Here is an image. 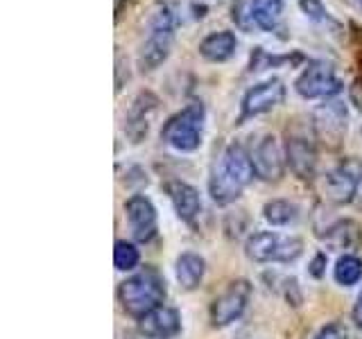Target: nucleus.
<instances>
[{
    "instance_id": "nucleus-16",
    "label": "nucleus",
    "mask_w": 362,
    "mask_h": 339,
    "mask_svg": "<svg viewBox=\"0 0 362 339\" xmlns=\"http://www.w3.org/2000/svg\"><path fill=\"white\" fill-rule=\"evenodd\" d=\"M168 195L173 199V206L177 210V215L184 222H192L197 218V213L202 208V199H199V192L184 184V181H170L168 184Z\"/></svg>"
},
{
    "instance_id": "nucleus-1",
    "label": "nucleus",
    "mask_w": 362,
    "mask_h": 339,
    "mask_svg": "<svg viewBox=\"0 0 362 339\" xmlns=\"http://www.w3.org/2000/svg\"><path fill=\"white\" fill-rule=\"evenodd\" d=\"M254 163L252 156L247 154L243 145L231 143L224 150L220 165L213 167V174L209 181L211 197L218 203H231L240 197L243 188L254 179Z\"/></svg>"
},
{
    "instance_id": "nucleus-28",
    "label": "nucleus",
    "mask_w": 362,
    "mask_h": 339,
    "mask_svg": "<svg viewBox=\"0 0 362 339\" xmlns=\"http://www.w3.org/2000/svg\"><path fill=\"white\" fill-rule=\"evenodd\" d=\"M358 5H360V7H362V0H358Z\"/></svg>"
},
{
    "instance_id": "nucleus-8",
    "label": "nucleus",
    "mask_w": 362,
    "mask_h": 339,
    "mask_svg": "<svg viewBox=\"0 0 362 339\" xmlns=\"http://www.w3.org/2000/svg\"><path fill=\"white\" fill-rule=\"evenodd\" d=\"M249 297H252V285L247 280L231 282L211 305L213 326H229L231 321H235L245 312Z\"/></svg>"
},
{
    "instance_id": "nucleus-22",
    "label": "nucleus",
    "mask_w": 362,
    "mask_h": 339,
    "mask_svg": "<svg viewBox=\"0 0 362 339\" xmlns=\"http://www.w3.org/2000/svg\"><path fill=\"white\" fill-rule=\"evenodd\" d=\"M362 278V263L356 256H344L335 265V280L339 285H356Z\"/></svg>"
},
{
    "instance_id": "nucleus-26",
    "label": "nucleus",
    "mask_w": 362,
    "mask_h": 339,
    "mask_svg": "<svg viewBox=\"0 0 362 339\" xmlns=\"http://www.w3.org/2000/svg\"><path fill=\"white\" fill-rule=\"evenodd\" d=\"M322 265H326V256H317L315 260H313V265H310V274L313 276H317V278H320L322 276Z\"/></svg>"
},
{
    "instance_id": "nucleus-12",
    "label": "nucleus",
    "mask_w": 362,
    "mask_h": 339,
    "mask_svg": "<svg viewBox=\"0 0 362 339\" xmlns=\"http://www.w3.org/2000/svg\"><path fill=\"white\" fill-rule=\"evenodd\" d=\"M254 172L263 181H279L283 177V154L274 136H265L263 141L256 145L252 154Z\"/></svg>"
},
{
    "instance_id": "nucleus-11",
    "label": "nucleus",
    "mask_w": 362,
    "mask_h": 339,
    "mask_svg": "<svg viewBox=\"0 0 362 339\" xmlns=\"http://www.w3.org/2000/svg\"><path fill=\"white\" fill-rule=\"evenodd\" d=\"M124 210H127L129 229L136 240L139 242L152 240L156 233V208L152 206V201L143 195H134L124 203Z\"/></svg>"
},
{
    "instance_id": "nucleus-23",
    "label": "nucleus",
    "mask_w": 362,
    "mask_h": 339,
    "mask_svg": "<svg viewBox=\"0 0 362 339\" xmlns=\"http://www.w3.org/2000/svg\"><path fill=\"white\" fill-rule=\"evenodd\" d=\"M139 249H136L132 242L127 240H118L116 242V249H113V263H116V269L120 271H129L139 265Z\"/></svg>"
},
{
    "instance_id": "nucleus-6",
    "label": "nucleus",
    "mask_w": 362,
    "mask_h": 339,
    "mask_svg": "<svg viewBox=\"0 0 362 339\" xmlns=\"http://www.w3.org/2000/svg\"><path fill=\"white\" fill-rule=\"evenodd\" d=\"M297 93L305 100H317V97H333L342 90V82L337 79L333 66L328 61L315 59L308 61L303 68V73L294 82Z\"/></svg>"
},
{
    "instance_id": "nucleus-15",
    "label": "nucleus",
    "mask_w": 362,
    "mask_h": 339,
    "mask_svg": "<svg viewBox=\"0 0 362 339\" xmlns=\"http://www.w3.org/2000/svg\"><path fill=\"white\" fill-rule=\"evenodd\" d=\"M154 109H156V100L150 93H141L134 100V105L127 113V124H124V131H127L132 143H141L143 136H147Z\"/></svg>"
},
{
    "instance_id": "nucleus-3",
    "label": "nucleus",
    "mask_w": 362,
    "mask_h": 339,
    "mask_svg": "<svg viewBox=\"0 0 362 339\" xmlns=\"http://www.w3.org/2000/svg\"><path fill=\"white\" fill-rule=\"evenodd\" d=\"M173 41H175V16L165 5H158L152 11L150 18V34L143 41L141 50H139V66L141 71H156L161 66L170 50H173Z\"/></svg>"
},
{
    "instance_id": "nucleus-9",
    "label": "nucleus",
    "mask_w": 362,
    "mask_h": 339,
    "mask_svg": "<svg viewBox=\"0 0 362 339\" xmlns=\"http://www.w3.org/2000/svg\"><path fill=\"white\" fill-rule=\"evenodd\" d=\"M360 177H362L360 163H356V161L339 163L337 167H333L331 172L326 174V181H324L326 197L335 203H349L358 190Z\"/></svg>"
},
{
    "instance_id": "nucleus-24",
    "label": "nucleus",
    "mask_w": 362,
    "mask_h": 339,
    "mask_svg": "<svg viewBox=\"0 0 362 339\" xmlns=\"http://www.w3.org/2000/svg\"><path fill=\"white\" fill-rule=\"evenodd\" d=\"M299 7H301V11H303L308 20L322 23V25H335L337 28V23L331 18L328 9L322 5V0H299Z\"/></svg>"
},
{
    "instance_id": "nucleus-21",
    "label": "nucleus",
    "mask_w": 362,
    "mask_h": 339,
    "mask_svg": "<svg viewBox=\"0 0 362 339\" xmlns=\"http://www.w3.org/2000/svg\"><path fill=\"white\" fill-rule=\"evenodd\" d=\"M263 213H265V220H267L269 224H274V226H286V224H290V222L297 220V213H299V210H297V206H294V203H290V201H286V199H274V201L265 203Z\"/></svg>"
},
{
    "instance_id": "nucleus-27",
    "label": "nucleus",
    "mask_w": 362,
    "mask_h": 339,
    "mask_svg": "<svg viewBox=\"0 0 362 339\" xmlns=\"http://www.w3.org/2000/svg\"><path fill=\"white\" fill-rule=\"evenodd\" d=\"M354 321L362 328V292L358 294V301H356V308H354Z\"/></svg>"
},
{
    "instance_id": "nucleus-18",
    "label": "nucleus",
    "mask_w": 362,
    "mask_h": 339,
    "mask_svg": "<svg viewBox=\"0 0 362 339\" xmlns=\"http://www.w3.org/2000/svg\"><path fill=\"white\" fill-rule=\"evenodd\" d=\"M283 16V0H252L249 3V18L263 32H274Z\"/></svg>"
},
{
    "instance_id": "nucleus-10",
    "label": "nucleus",
    "mask_w": 362,
    "mask_h": 339,
    "mask_svg": "<svg viewBox=\"0 0 362 339\" xmlns=\"http://www.w3.org/2000/svg\"><path fill=\"white\" fill-rule=\"evenodd\" d=\"M283 97H286V86H283V82L276 77L252 86L243 97V120L272 111L281 105Z\"/></svg>"
},
{
    "instance_id": "nucleus-7",
    "label": "nucleus",
    "mask_w": 362,
    "mask_h": 339,
    "mask_svg": "<svg viewBox=\"0 0 362 339\" xmlns=\"http://www.w3.org/2000/svg\"><path fill=\"white\" fill-rule=\"evenodd\" d=\"M313 127L317 138H320L326 147H335L342 145L344 136H346V107L342 102L331 100V102H324L322 107H317L315 116H313Z\"/></svg>"
},
{
    "instance_id": "nucleus-2",
    "label": "nucleus",
    "mask_w": 362,
    "mask_h": 339,
    "mask_svg": "<svg viewBox=\"0 0 362 339\" xmlns=\"http://www.w3.org/2000/svg\"><path fill=\"white\" fill-rule=\"evenodd\" d=\"M165 299V280L154 267H145L136 276L127 278L120 285L122 308L132 316L143 319L145 314L156 310Z\"/></svg>"
},
{
    "instance_id": "nucleus-20",
    "label": "nucleus",
    "mask_w": 362,
    "mask_h": 339,
    "mask_svg": "<svg viewBox=\"0 0 362 339\" xmlns=\"http://www.w3.org/2000/svg\"><path fill=\"white\" fill-rule=\"evenodd\" d=\"M360 229L356 222H337L335 226L328 229L326 242L331 244L333 249H354L360 242Z\"/></svg>"
},
{
    "instance_id": "nucleus-5",
    "label": "nucleus",
    "mask_w": 362,
    "mask_h": 339,
    "mask_svg": "<svg viewBox=\"0 0 362 339\" xmlns=\"http://www.w3.org/2000/svg\"><path fill=\"white\" fill-rule=\"evenodd\" d=\"M245 251L254 263H272V260L274 263H290V260L301 256L303 242L299 237H283L279 233L263 231L249 237Z\"/></svg>"
},
{
    "instance_id": "nucleus-17",
    "label": "nucleus",
    "mask_w": 362,
    "mask_h": 339,
    "mask_svg": "<svg viewBox=\"0 0 362 339\" xmlns=\"http://www.w3.org/2000/svg\"><path fill=\"white\" fill-rule=\"evenodd\" d=\"M238 50V39L233 32H213L209 34L206 39L199 43V54L204 56L206 61L213 64H222V61H229L231 56Z\"/></svg>"
},
{
    "instance_id": "nucleus-13",
    "label": "nucleus",
    "mask_w": 362,
    "mask_h": 339,
    "mask_svg": "<svg viewBox=\"0 0 362 339\" xmlns=\"http://www.w3.org/2000/svg\"><path fill=\"white\" fill-rule=\"evenodd\" d=\"M181 331L179 312L165 305H158L156 310L145 314L141 319V333L152 339H170Z\"/></svg>"
},
{
    "instance_id": "nucleus-14",
    "label": "nucleus",
    "mask_w": 362,
    "mask_h": 339,
    "mask_svg": "<svg viewBox=\"0 0 362 339\" xmlns=\"http://www.w3.org/2000/svg\"><path fill=\"white\" fill-rule=\"evenodd\" d=\"M286 154H288V163L292 167V172L299 179H310L315 174L317 152H315V145L308 138H303V136H290L286 145Z\"/></svg>"
},
{
    "instance_id": "nucleus-4",
    "label": "nucleus",
    "mask_w": 362,
    "mask_h": 339,
    "mask_svg": "<svg viewBox=\"0 0 362 339\" xmlns=\"http://www.w3.org/2000/svg\"><path fill=\"white\" fill-rule=\"evenodd\" d=\"M204 107L199 102L186 107L184 111L175 113L170 118L163 129L161 138L177 152H195L202 145V131H204Z\"/></svg>"
},
{
    "instance_id": "nucleus-19",
    "label": "nucleus",
    "mask_w": 362,
    "mask_h": 339,
    "mask_svg": "<svg viewBox=\"0 0 362 339\" xmlns=\"http://www.w3.org/2000/svg\"><path fill=\"white\" fill-rule=\"evenodd\" d=\"M177 282L184 290H195L204 276V258L197 254H181L177 258Z\"/></svg>"
},
{
    "instance_id": "nucleus-25",
    "label": "nucleus",
    "mask_w": 362,
    "mask_h": 339,
    "mask_svg": "<svg viewBox=\"0 0 362 339\" xmlns=\"http://www.w3.org/2000/svg\"><path fill=\"white\" fill-rule=\"evenodd\" d=\"M315 339H346V328L339 326V323H331L320 331Z\"/></svg>"
}]
</instances>
